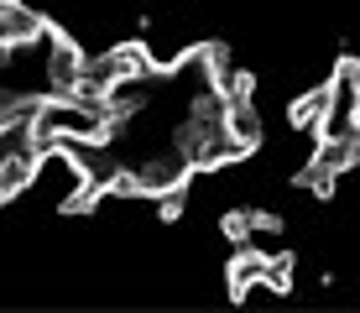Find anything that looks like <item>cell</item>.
<instances>
[{"label":"cell","instance_id":"1","mask_svg":"<svg viewBox=\"0 0 360 313\" xmlns=\"http://www.w3.org/2000/svg\"><path fill=\"white\" fill-rule=\"evenodd\" d=\"M329 110H334V79H324V84H314V89H303L288 105V125L292 131H319V125L329 120Z\"/></svg>","mask_w":360,"mask_h":313},{"label":"cell","instance_id":"2","mask_svg":"<svg viewBox=\"0 0 360 313\" xmlns=\"http://www.w3.org/2000/svg\"><path fill=\"white\" fill-rule=\"evenodd\" d=\"M262 277H266V256L256 245H240L230 256V267H225V282H230V298L235 303H245V298L262 287Z\"/></svg>","mask_w":360,"mask_h":313},{"label":"cell","instance_id":"3","mask_svg":"<svg viewBox=\"0 0 360 313\" xmlns=\"http://www.w3.org/2000/svg\"><path fill=\"white\" fill-rule=\"evenodd\" d=\"M47 21H37L27 6H16V0H0V47H21L32 42V37H42Z\"/></svg>","mask_w":360,"mask_h":313},{"label":"cell","instance_id":"4","mask_svg":"<svg viewBox=\"0 0 360 313\" xmlns=\"http://www.w3.org/2000/svg\"><path fill=\"white\" fill-rule=\"evenodd\" d=\"M225 120H230V136L245 146V157H251L256 146H262V136H266L262 131V110H256L251 99H225Z\"/></svg>","mask_w":360,"mask_h":313},{"label":"cell","instance_id":"5","mask_svg":"<svg viewBox=\"0 0 360 313\" xmlns=\"http://www.w3.org/2000/svg\"><path fill=\"white\" fill-rule=\"evenodd\" d=\"M292 267H297L292 250H282V256H266V277H262V287H266V293H292Z\"/></svg>","mask_w":360,"mask_h":313},{"label":"cell","instance_id":"6","mask_svg":"<svg viewBox=\"0 0 360 313\" xmlns=\"http://www.w3.org/2000/svg\"><path fill=\"white\" fill-rule=\"evenodd\" d=\"M219 235H225L230 245H251V241H256L251 209H225V215H219Z\"/></svg>","mask_w":360,"mask_h":313},{"label":"cell","instance_id":"7","mask_svg":"<svg viewBox=\"0 0 360 313\" xmlns=\"http://www.w3.org/2000/svg\"><path fill=\"white\" fill-rule=\"evenodd\" d=\"M183 209H188V188H172V193L157 198V224H178Z\"/></svg>","mask_w":360,"mask_h":313},{"label":"cell","instance_id":"8","mask_svg":"<svg viewBox=\"0 0 360 313\" xmlns=\"http://www.w3.org/2000/svg\"><path fill=\"white\" fill-rule=\"evenodd\" d=\"M251 230L262 235V241H271V235H282V215L277 209H251Z\"/></svg>","mask_w":360,"mask_h":313}]
</instances>
